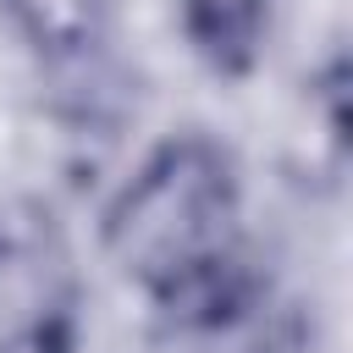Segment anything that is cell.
Masks as SVG:
<instances>
[{"mask_svg":"<svg viewBox=\"0 0 353 353\" xmlns=\"http://www.w3.org/2000/svg\"><path fill=\"white\" fill-rule=\"evenodd\" d=\"M6 33L39 72H83L105 61L116 33V0H0Z\"/></svg>","mask_w":353,"mask_h":353,"instance_id":"3","label":"cell"},{"mask_svg":"<svg viewBox=\"0 0 353 353\" xmlns=\"http://www.w3.org/2000/svg\"><path fill=\"white\" fill-rule=\"evenodd\" d=\"M99 254L188 342L270 287L248 248L243 165L204 127H176L127 165L99 204Z\"/></svg>","mask_w":353,"mask_h":353,"instance_id":"1","label":"cell"},{"mask_svg":"<svg viewBox=\"0 0 353 353\" xmlns=\"http://www.w3.org/2000/svg\"><path fill=\"white\" fill-rule=\"evenodd\" d=\"M171 22L182 50L221 83H243L259 72L270 33H276V0H171Z\"/></svg>","mask_w":353,"mask_h":353,"instance_id":"4","label":"cell"},{"mask_svg":"<svg viewBox=\"0 0 353 353\" xmlns=\"http://www.w3.org/2000/svg\"><path fill=\"white\" fill-rule=\"evenodd\" d=\"M83 292L72 248L39 210H0V353H77Z\"/></svg>","mask_w":353,"mask_h":353,"instance_id":"2","label":"cell"}]
</instances>
